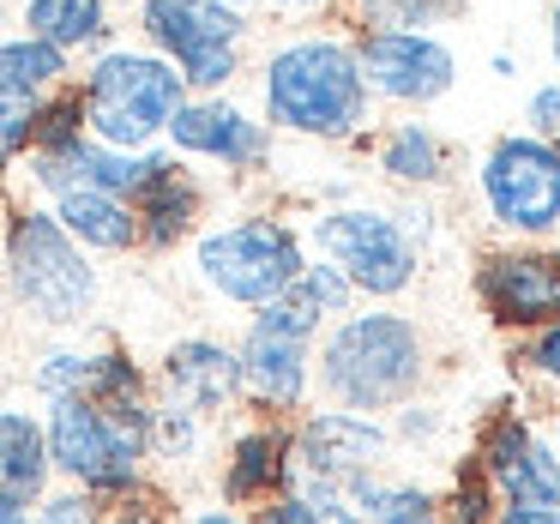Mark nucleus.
<instances>
[{"label": "nucleus", "instance_id": "f257e3e1", "mask_svg": "<svg viewBox=\"0 0 560 524\" xmlns=\"http://www.w3.org/2000/svg\"><path fill=\"white\" fill-rule=\"evenodd\" d=\"M368 97L355 43L343 31H295L259 61V121L314 145H350L368 127Z\"/></svg>", "mask_w": 560, "mask_h": 524}, {"label": "nucleus", "instance_id": "f03ea898", "mask_svg": "<svg viewBox=\"0 0 560 524\" xmlns=\"http://www.w3.org/2000/svg\"><path fill=\"white\" fill-rule=\"evenodd\" d=\"M0 283L31 326L79 331L97 314L103 278L91 254L49 218V206H13L0 230Z\"/></svg>", "mask_w": 560, "mask_h": 524}, {"label": "nucleus", "instance_id": "7ed1b4c3", "mask_svg": "<svg viewBox=\"0 0 560 524\" xmlns=\"http://www.w3.org/2000/svg\"><path fill=\"white\" fill-rule=\"evenodd\" d=\"M319 392L338 410L374 416L416 398L428 374V343L404 314H343L319 338Z\"/></svg>", "mask_w": 560, "mask_h": 524}, {"label": "nucleus", "instance_id": "20e7f679", "mask_svg": "<svg viewBox=\"0 0 560 524\" xmlns=\"http://www.w3.org/2000/svg\"><path fill=\"white\" fill-rule=\"evenodd\" d=\"M43 440H49V470L109 506V500L145 488L151 404L103 410L85 398H49L43 404Z\"/></svg>", "mask_w": 560, "mask_h": 524}, {"label": "nucleus", "instance_id": "39448f33", "mask_svg": "<svg viewBox=\"0 0 560 524\" xmlns=\"http://www.w3.org/2000/svg\"><path fill=\"white\" fill-rule=\"evenodd\" d=\"M85 103V133L115 151H151L170 127V115L187 103V85L163 55L103 43L73 79Z\"/></svg>", "mask_w": 560, "mask_h": 524}, {"label": "nucleus", "instance_id": "423d86ee", "mask_svg": "<svg viewBox=\"0 0 560 524\" xmlns=\"http://www.w3.org/2000/svg\"><path fill=\"white\" fill-rule=\"evenodd\" d=\"M247 31V13L223 0H139V37L182 73L187 97H211L242 79Z\"/></svg>", "mask_w": 560, "mask_h": 524}, {"label": "nucleus", "instance_id": "0eeeda50", "mask_svg": "<svg viewBox=\"0 0 560 524\" xmlns=\"http://www.w3.org/2000/svg\"><path fill=\"white\" fill-rule=\"evenodd\" d=\"M307 266L302 235L283 218H235L218 223L194 242V271L218 302L235 307H266L295 283V271Z\"/></svg>", "mask_w": 560, "mask_h": 524}, {"label": "nucleus", "instance_id": "6e6552de", "mask_svg": "<svg viewBox=\"0 0 560 524\" xmlns=\"http://www.w3.org/2000/svg\"><path fill=\"white\" fill-rule=\"evenodd\" d=\"M307 242L319 247L326 266L343 271L355 295H374V302H392L416 283L422 271V247L404 230L398 211L386 206H331L307 223Z\"/></svg>", "mask_w": 560, "mask_h": 524}, {"label": "nucleus", "instance_id": "1a4fd4ad", "mask_svg": "<svg viewBox=\"0 0 560 524\" xmlns=\"http://www.w3.org/2000/svg\"><path fill=\"white\" fill-rule=\"evenodd\" d=\"M482 211L494 230L542 242L560 230V145L536 133H500L476 163Z\"/></svg>", "mask_w": 560, "mask_h": 524}, {"label": "nucleus", "instance_id": "9d476101", "mask_svg": "<svg viewBox=\"0 0 560 524\" xmlns=\"http://www.w3.org/2000/svg\"><path fill=\"white\" fill-rule=\"evenodd\" d=\"M314 338L319 326L295 302H266L254 307L235 362H242V398H254L259 410H302L307 386H314Z\"/></svg>", "mask_w": 560, "mask_h": 524}, {"label": "nucleus", "instance_id": "9b49d317", "mask_svg": "<svg viewBox=\"0 0 560 524\" xmlns=\"http://www.w3.org/2000/svg\"><path fill=\"white\" fill-rule=\"evenodd\" d=\"M392 434L374 416L355 410H314L290 428V482L283 488H326V494H355L368 476L386 464Z\"/></svg>", "mask_w": 560, "mask_h": 524}, {"label": "nucleus", "instance_id": "f8f14e48", "mask_svg": "<svg viewBox=\"0 0 560 524\" xmlns=\"http://www.w3.org/2000/svg\"><path fill=\"white\" fill-rule=\"evenodd\" d=\"M355 67L374 103L428 109L458 85V55L440 31H355Z\"/></svg>", "mask_w": 560, "mask_h": 524}, {"label": "nucleus", "instance_id": "ddd939ff", "mask_svg": "<svg viewBox=\"0 0 560 524\" xmlns=\"http://www.w3.org/2000/svg\"><path fill=\"white\" fill-rule=\"evenodd\" d=\"M163 145H170L175 158H206V163H218V170L242 175V170H259V163L271 158V127L259 121L254 109H242L235 97L211 91V97H187L182 109L170 115Z\"/></svg>", "mask_w": 560, "mask_h": 524}, {"label": "nucleus", "instance_id": "4468645a", "mask_svg": "<svg viewBox=\"0 0 560 524\" xmlns=\"http://www.w3.org/2000/svg\"><path fill=\"white\" fill-rule=\"evenodd\" d=\"M476 295L494 326H548V319H560V254L555 247H500L476 266Z\"/></svg>", "mask_w": 560, "mask_h": 524}, {"label": "nucleus", "instance_id": "2eb2a0df", "mask_svg": "<svg viewBox=\"0 0 560 524\" xmlns=\"http://www.w3.org/2000/svg\"><path fill=\"white\" fill-rule=\"evenodd\" d=\"M476 464L494 482L500 500H518V506H560V452L555 440H542L518 410H500L482 428V446Z\"/></svg>", "mask_w": 560, "mask_h": 524}, {"label": "nucleus", "instance_id": "dca6fc26", "mask_svg": "<svg viewBox=\"0 0 560 524\" xmlns=\"http://www.w3.org/2000/svg\"><path fill=\"white\" fill-rule=\"evenodd\" d=\"M158 386L170 404L194 416H223L242 404V362H235V343H218V338H182L163 350L158 362Z\"/></svg>", "mask_w": 560, "mask_h": 524}, {"label": "nucleus", "instance_id": "f3484780", "mask_svg": "<svg viewBox=\"0 0 560 524\" xmlns=\"http://www.w3.org/2000/svg\"><path fill=\"white\" fill-rule=\"evenodd\" d=\"M127 206H133V218H139V247H151V254H170L175 242H187V235L199 230L206 187L194 182V170H187L175 151H163L158 170L145 175V187H139Z\"/></svg>", "mask_w": 560, "mask_h": 524}, {"label": "nucleus", "instance_id": "a211bd4d", "mask_svg": "<svg viewBox=\"0 0 560 524\" xmlns=\"http://www.w3.org/2000/svg\"><path fill=\"white\" fill-rule=\"evenodd\" d=\"M290 482V428L259 422L230 440L223 458V506H266Z\"/></svg>", "mask_w": 560, "mask_h": 524}, {"label": "nucleus", "instance_id": "6ab92c4d", "mask_svg": "<svg viewBox=\"0 0 560 524\" xmlns=\"http://www.w3.org/2000/svg\"><path fill=\"white\" fill-rule=\"evenodd\" d=\"M43 206H49V218L61 223L85 254H133L139 247L133 206L103 194V187H61V194H49Z\"/></svg>", "mask_w": 560, "mask_h": 524}, {"label": "nucleus", "instance_id": "aec40b11", "mask_svg": "<svg viewBox=\"0 0 560 524\" xmlns=\"http://www.w3.org/2000/svg\"><path fill=\"white\" fill-rule=\"evenodd\" d=\"M55 482L49 470V440H43V416L25 404H0V500H37Z\"/></svg>", "mask_w": 560, "mask_h": 524}, {"label": "nucleus", "instance_id": "412c9836", "mask_svg": "<svg viewBox=\"0 0 560 524\" xmlns=\"http://www.w3.org/2000/svg\"><path fill=\"white\" fill-rule=\"evenodd\" d=\"M374 163H380V175H386V182L428 194V187L446 182L452 151H446V139H440L428 121H392L386 133H380V145H374Z\"/></svg>", "mask_w": 560, "mask_h": 524}, {"label": "nucleus", "instance_id": "4be33fe9", "mask_svg": "<svg viewBox=\"0 0 560 524\" xmlns=\"http://www.w3.org/2000/svg\"><path fill=\"white\" fill-rule=\"evenodd\" d=\"M25 37L55 43L61 55H97L109 43V0H25Z\"/></svg>", "mask_w": 560, "mask_h": 524}, {"label": "nucleus", "instance_id": "5701e85b", "mask_svg": "<svg viewBox=\"0 0 560 524\" xmlns=\"http://www.w3.org/2000/svg\"><path fill=\"white\" fill-rule=\"evenodd\" d=\"M331 7L355 37V31H434L464 19L476 0H331Z\"/></svg>", "mask_w": 560, "mask_h": 524}, {"label": "nucleus", "instance_id": "b1692460", "mask_svg": "<svg viewBox=\"0 0 560 524\" xmlns=\"http://www.w3.org/2000/svg\"><path fill=\"white\" fill-rule=\"evenodd\" d=\"M73 79V55H61L55 43L43 37H0V85L13 91H31V97H49L55 85Z\"/></svg>", "mask_w": 560, "mask_h": 524}, {"label": "nucleus", "instance_id": "393cba45", "mask_svg": "<svg viewBox=\"0 0 560 524\" xmlns=\"http://www.w3.org/2000/svg\"><path fill=\"white\" fill-rule=\"evenodd\" d=\"M254 524H362L350 494H326V488H283L259 506Z\"/></svg>", "mask_w": 560, "mask_h": 524}, {"label": "nucleus", "instance_id": "a878e982", "mask_svg": "<svg viewBox=\"0 0 560 524\" xmlns=\"http://www.w3.org/2000/svg\"><path fill=\"white\" fill-rule=\"evenodd\" d=\"M283 302H295L307 319H314V326H331V319L350 314L355 290L343 283V271H338V266H326V259H307V266L295 271V283L283 290Z\"/></svg>", "mask_w": 560, "mask_h": 524}, {"label": "nucleus", "instance_id": "bb28decb", "mask_svg": "<svg viewBox=\"0 0 560 524\" xmlns=\"http://www.w3.org/2000/svg\"><path fill=\"white\" fill-rule=\"evenodd\" d=\"M85 133V103H79V85L67 79V85H55L49 97L37 103V133H31V151H43V158H55V151H73Z\"/></svg>", "mask_w": 560, "mask_h": 524}, {"label": "nucleus", "instance_id": "cd10ccee", "mask_svg": "<svg viewBox=\"0 0 560 524\" xmlns=\"http://www.w3.org/2000/svg\"><path fill=\"white\" fill-rule=\"evenodd\" d=\"M91 362H97V350H85V343H49V350L31 362V386H37V398H85L91 386Z\"/></svg>", "mask_w": 560, "mask_h": 524}, {"label": "nucleus", "instance_id": "c85d7f7f", "mask_svg": "<svg viewBox=\"0 0 560 524\" xmlns=\"http://www.w3.org/2000/svg\"><path fill=\"white\" fill-rule=\"evenodd\" d=\"M199 446H206V416L182 410V404H170V398L151 404V458H163V464H194Z\"/></svg>", "mask_w": 560, "mask_h": 524}, {"label": "nucleus", "instance_id": "c756f323", "mask_svg": "<svg viewBox=\"0 0 560 524\" xmlns=\"http://www.w3.org/2000/svg\"><path fill=\"white\" fill-rule=\"evenodd\" d=\"M37 103L31 91L0 85V175H13V163L31 151V133H37Z\"/></svg>", "mask_w": 560, "mask_h": 524}, {"label": "nucleus", "instance_id": "7c9ffc66", "mask_svg": "<svg viewBox=\"0 0 560 524\" xmlns=\"http://www.w3.org/2000/svg\"><path fill=\"white\" fill-rule=\"evenodd\" d=\"M494 506H500V494L482 476V464H464L458 482H452V494H446L440 524H494Z\"/></svg>", "mask_w": 560, "mask_h": 524}, {"label": "nucleus", "instance_id": "2f4dec72", "mask_svg": "<svg viewBox=\"0 0 560 524\" xmlns=\"http://www.w3.org/2000/svg\"><path fill=\"white\" fill-rule=\"evenodd\" d=\"M31 524H103V500L73 488V482H61V488L49 482L31 500Z\"/></svg>", "mask_w": 560, "mask_h": 524}, {"label": "nucleus", "instance_id": "473e14b6", "mask_svg": "<svg viewBox=\"0 0 560 524\" xmlns=\"http://www.w3.org/2000/svg\"><path fill=\"white\" fill-rule=\"evenodd\" d=\"M524 133L548 139V145H560V79H548V85L530 91V103H524Z\"/></svg>", "mask_w": 560, "mask_h": 524}, {"label": "nucleus", "instance_id": "72a5a7b5", "mask_svg": "<svg viewBox=\"0 0 560 524\" xmlns=\"http://www.w3.org/2000/svg\"><path fill=\"white\" fill-rule=\"evenodd\" d=\"M103 524H170V512L151 500V488H139V494H121L103 506Z\"/></svg>", "mask_w": 560, "mask_h": 524}, {"label": "nucleus", "instance_id": "f704fd0d", "mask_svg": "<svg viewBox=\"0 0 560 524\" xmlns=\"http://www.w3.org/2000/svg\"><path fill=\"white\" fill-rule=\"evenodd\" d=\"M524 362H530L542 380H555V386H560V319H548V326H536V338H530V356H524Z\"/></svg>", "mask_w": 560, "mask_h": 524}, {"label": "nucleus", "instance_id": "c9c22d12", "mask_svg": "<svg viewBox=\"0 0 560 524\" xmlns=\"http://www.w3.org/2000/svg\"><path fill=\"white\" fill-rule=\"evenodd\" d=\"M560 506H518V500H500L494 506V524H555Z\"/></svg>", "mask_w": 560, "mask_h": 524}, {"label": "nucleus", "instance_id": "e433bc0d", "mask_svg": "<svg viewBox=\"0 0 560 524\" xmlns=\"http://www.w3.org/2000/svg\"><path fill=\"white\" fill-rule=\"evenodd\" d=\"M187 524H254V519H247L242 506H199Z\"/></svg>", "mask_w": 560, "mask_h": 524}, {"label": "nucleus", "instance_id": "4c0bfd02", "mask_svg": "<svg viewBox=\"0 0 560 524\" xmlns=\"http://www.w3.org/2000/svg\"><path fill=\"white\" fill-rule=\"evenodd\" d=\"M331 0H271V13H326Z\"/></svg>", "mask_w": 560, "mask_h": 524}, {"label": "nucleus", "instance_id": "58836bf2", "mask_svg": "<svg viewBox=\"0 0 560 524\" xmlns=\"http://www.w3.org/2000/svg\"><path fill=\"white\" fill-rule=\"evenodd\" d=\"M0 524H31V506L25 500H0Z\"/></svg>", "mask_w": 560, "mask_h": 524}, {"label": "nucleus", "instance_id": "ea45409f", "mask_svg": "<svg viewBox=\"0 0 560 524\" xmlns=\"http://www.w3.org/2000/svg\"><path fill=\"white\" fill-rule=\"evenodd\" d=\"M548 55H555V67H560V0L548 7Z\"/></svg>", "mask_w": 560, "mask_h": 524}, {"label": "nucleus", "instance_id": "a19ab883", "mask_svg": "<svg viewBox=\"0 0 560 524\" xmlns=\"http://www.w3.org/2000/svg\"><path fill=\"white\" fill-rule=\"evenodd\" d=\"M494 79H518V61H512V55H494Z\"/></svg>", "mask_w": 560, "mask_h": 524}, {"label": "nucleus", "instance_id": "79ce46f5", "mask_svg": "<svg viewBox=\"0 0 560 524\" xmlns=\"http://www.w3.org/2000/svg\"><path fill=\"white\" fill-rule=\"evenodd\" d=\"M223 7H235V13H259V7H271V0H223Z\"/></svg>", "mask_w": 560, "mask_h": 524}, {"label": "nucleus", "instance_id": "37998d69", "mask_svg": "<svg viewBox=\"0 0 560 524\" xmlns=\"http://www.w3.org/2000/svg\"><path fill=\"white\" fill-rule=\"evenodd\" d=\"M555 452H560V416H555Z\"/></svg>", "mask_w": 560, "mask_h": 524}, {"label": "nucleus", "instance_id": "c03bdc74", "mask_svg": "<svg viewBox=\"0 0 560 524\" xmlns=\"http://www.w3.org/2000/svg\"><path fill=\"white\" fill-rule=\"evenodd\" d=\"M0 380H7V356H0Z\"/></svg>", "mask_w": 560, "mask_h": 524}, {"label": "nucleus", "instance_id": "a18cd8bd", "mask_svg": "<svg viewBox=\"0 0 560 524\" xmlns=\"http://www.w3.org/2000/svg\"><path fill=\"white\" fill-rule=\"evenodd\" d=\"M0 295H7V283H0Z\"/></svg>", "mask_w": 560, "mask_h": 524}, {"label": "nucleus", "instance_id": "49530a36", "mask_svg": "<svg viewBox=\"0 0 560 524\" xmlns=\"http://www.w3.org/2000/svg\"><path fill=\"white\" fill-rule=\"evenodd\" d=\"M555 524H560V512H555Z\"/></svg>", "mask_w": 560, "mask_h": 524}, {"label": "nucleus", "instance_id": "de8ad7c7", "mask_svg": "<svg viewBox=\"0 0 560 524\" xmlns=\"http://www.w3.org/2000/svg\"><path fill=\"white\" fill-rule=\"evenodd\" d=\"M555 254H560V247H555Z\"/></svg>", "mask_w": 560, "mask_h": 524}]
</instances>
